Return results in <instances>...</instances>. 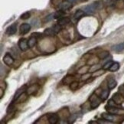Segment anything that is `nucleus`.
Listing matches in <instances>:
<instances>
[{"instance_id":"c85d7f7f","label":"nucleus","mask_w":124,"mask_h":124,"mask_svg":"<svg viewBox=\"0 0 124 124\" xmlns=\"http://www.w3.org/2000/svg\"><path fill=\"white\" fill-rule=\"evenodd\" d=\"M14 108H15V102H12L9 104V106L8 107L7 109V113H11L13 110H14Z\"/></svg>"},{"instance_id":"f704fd0d","label":"nucleus","mask_w":124,"mask_h":124,"mask_svg":"<svg viewBox=\"0 0 124 124\" xmlns=\"http://www.w3.org/2000/svg\"><path fill=\"white\" fill-rule=\"evenodd\" d=\"M32 36H35V38H41V34H40V33H33Z\"/></svg>"},{"instance_id":"e433bc0d","label":"nucleus","mask_w":124,"mask_h":124,"mask_svg":"<svg viewBox=\"0 0 124 124\" xmlns=\"http://www.w3.org/2000/svg\"><path fill=\"white\" fill-rule=\"evenodd\" d=\"M3 89L2 88H1V89H0V91H1V93H0V98H2L3 97V94H4V92H3Z\"/></svg>"},{"instance_id":"72a5a7b5","label":"nucleus","mask_w":124,"mask_h":124,"mask_svg":"<svg viewBox=\"0 0 124 124\" xmlns=\"http://www.w3.org/2000/svg\"><path fill=\"white\" fill-rule=\"evenodd\" d=\"M51 2L54 5H55V6H56V5H58V6H60L61 3L63 1H62V0H51Z\"/></svg>"},{"instance_id":"a211bd4d","label":"nucleus","mask_w":124,"mask_h":124,"mask_svg":"<svg viewBox=\"0 0 124 124\" xmlns=\"http://www.w3.org/2000/svg\"><path fill=\"white\" fill-rule=\"evenodd\" d=\"M98 96L101 97L102 101H105V100L107 99V97L109 96V90H101V91Z\"/></svg>"},{"instance_id":"f8f14e48","label":"nucleus","mask_w":124,"mask_h":124,"mask_svg":"<svg viewBox=\"0 0 124 124\" xmlns=\"http://www.w3.org/2000/svg\"><path fill=\"white\" fill-rule=\"evenodd\" d=\"M39 90V85H38V84H33V85L30 86L29 87L27 88L26 92L28 93V95H31V94H35Z\"/></svg>"},{"instance_id":"5701e85b","label":"nucleus","mask_w":124,"mask_h":124,"mask_svg":"<svg viewBox=\"0 0 124 124\" xmlns=\"http://www.w3.org/2000/svg\"><path fill=\"white\" fill-rule=\"evenodd\" d=\"M89 70H90V65H84L83 67H81L78 71V74H86V73H87L89 72Z\"/></svg>"},{"instance_id":"473e14b6","label":"nucleus","mask_w":124,"mask_h":124,"mask_svg":"<svg viewBox=\"0 0 124 124\" xmlns=\"http://www.w3.org/2000/svg\"><path fill=\"white\" fill-rule=\"evenodd\" d=\"M53 18H54V14H51V15H49L48 16H47V17L45 18V22H49V21H51Z\"/></svg>"},{"instance_id":"393cba45","label":"nucleus","mask_w":124,"mask_h":124,"mask_svg":"<svg viewBox=\"0 0 124 124\" xmlns=\"http://www.w3.org/2000/svg\"><path fill=\"white\" fill-rule=\"evenodd\" d=\"M120 68V64L117 63V62H113V65L111 66V68H109V70L111 72H115V71H117Z\"/></svg>"},{"instance_id":"2f4dec72","label":"nucleus","mask_w":124,"mask_h":124,"mask_svg":"<svg viewBox=\"0 0 124 124\" xmlns=\"http://www.w3.org/2000/svg\"><path fill=\"white\" fill-rule=\"evenodd\" d=\"M90 78V74L87 72V73H86V74H84V75L82 76V80H87V79H89Z\"/></svg>"},{"instance_id":"6e6552de","label":"nucleus","mask_w":124,"mask_h":124,"mask_svg":"<svg viewBox=\"0 0 124 124\" xmlns=\"http://www.w3.org/2000/svg\"><path fill=\"white\" fill-rule=\"evenodd\" d=\"M14 61H15V60H14L12 56L9 53H6V54H5V56L3 57V62L8 66L12 65L14 63Z\"/></svg>"},{"instance_id":"c756f323","label":"nucleus","mask_w":124,"mask_h":124,"mask_svg":"<svg viewBox=\"0 0 124 124\" xmlns=\"http://www.w3.org/2000/svg\"><path fill=\"white\" fill-rule=\"evenodd\" d=\"M52 28L54 29L55 34H58V33H59L61 31V26L60 25H58V24H57V25H54L53 27H52Z\"/></svg>"},{"instance_id":"c9c22d12","label":"nucleus","mask_w":124,"mask_h":124,"mask_svg":"<svg viewBox=\"0 0 124 124\" xmlns=\"http://www.w3.org/2000/svg\"><path fill=\"white\" fill-rule=\"evenodd\" d=\"M120 91L122 93V95L124 97V87L123 86H122L121 87H120Z\"/></svg>"},{"instance_id":"39448f33","label":"nucleus","mask_w":124,"mask_h":124,"mask_svg":"<svg viewBox=\"0 0 124 124\" xmlns=\"http://www.w3.org/2000/svg\"><path fill=\"white\" fill-rule=\"evenodd\" d=\"M106 109L107 111L109 113H112V114H115V115H120V112L122 111V109H120L117 107H113V106H108L106 107Z\"/></svg>"},{"instance_id":"1a4fd4ad","label":"nucleus","mask_w":124,"mask_h":124,"mask_svg":"<svg viewBox=\"0 0 124 124\" xmlns=\"http://www.w3.org/2000/svg\"><path fill=\"white\" fill-rule=\"evenodd\" d=\"M18 45L22 51H25L28 50V48H29V47H28V41L25 39H20L18 43Z\"/></svg>"},{"instance_id":"cd10ccee","label":"nucleus","mask_w":124,"mask_h":124,"mask_svg":"<svg viewBox=\"0 0 124 124\" xmlns=\"http://www.w3.org/2000/svg\"><path fill=\"white\" fill-rule=\"evenodd\" d=\"M113 61H107V63H105L104 65L102 67L103 70H109V68H111V66L113 65Z\"/></svg>"},{"instance_id":"bb28decb","label":"nucleus","mask_w":124,"mask_h":124,"mask_svg":"<svg viewBox=\"0 0 124 124\" xmlns=\"http://www.w3.org/2000/svg\"><path fill=\"white\" fill-rule=\"evenodd\" d=\"M78 86H79V82L76 81V80H74L73 82H71L70 84V89L72 90H76L78 88Z\"/></svg>"},{"instance_id":"4c0bfd02","label":"nucleus","mask_w":124,"mask_h":124,"mask_svg":"<svg viewBox=\"0 0 124 124\" xmlns=\"http://www.w3.org/2000/svg\"><path fill=\"white\" fill-rule=\"evenodd\" d=\"M68 1L70 2H71V3H74V2H75L78 1V0H68Z\"/></svg>"},{"instance_id":"0eeeda50","label":"nucleus","mask_w":124,"mask_h":124,"mask_svg":"<svg viewBox=\"0 0 124 124\" xmlns=\"http://www.w3.org/2000/svg\"><path fill=\"white\" fill-rule=\"evenodd\" d=\"M27 88H28V87H27V86H26V85H23L22 87H21L19 89H18V90H16V93H15V96H14V97H13L12 102L16 101V100L21 96V94H22L24 92H25V91H26V90H27Z\"/></svg>"},{"instance_id":"9b49d317","label":"nucleus","mask_w":124,"mask_h":124,"mask_svg":"<svg viewBox=\"0 0 124 124\" xmlns=\"http://www.w3.org/2000/svg\"><path fill=\"white\" fill-rule=\"evenodd\" d=\"M86 15V13L84 12V10H81V9H78V11H76V12L74 15V20L78 22L79 21L80 18H82L84 16Z\"/></svg>"},{"instance_id":"412c9836","label":"nucleus","mask_w":124,"mask_h":124,"mask_svg":"<svg viewBox=\"0 0 124 124\" xmlns=\"http://www.w3.org/2000/svg\"><path fill=\"white\" fill-rule=\"evenodd\" d=\"M43 34H44L45 35H46V36H54V35H56L54 29L52 28H46V29L44 31V32H43Z\"/></svg>"},{"instance_id":"9d476101","label":"nucleus","mask_w":124,"mask_h":124,"mask_svg":"<svg viewBox=\"0 0 124 124\" xmlns=\"http://www.w3.org/2000/svg\"><path fill=\"white\" fill-rule=\"evenodd\" d=\"M17 31V24L14 23L12 25H11L9 27H8L7 30H6V34L8 35H12L14 34H16Z\"/></svg>"},{"instance_id":"6ab92c4d","label":"nucleus","mask_w":124,"mask_h":124,"mask_svg":"<svg viewBox=\"0 0 124 124\" xmlns=\"http://www.w3.org/2000/svg\"><path fill=\"white\" fill-rule=\"evenodd\" d=\"M113 50L116 52H118V53L123 51H124V43H121V44H118V45H114L113 47Z\"/></svg>"},{"instance_id":"2eb2a0df","label":"nucleus","mask_w":124,"mask_h":124,"mask_svg":"<svg viewBox=\"0 0 124 124\" xmlns=\"http://www.w3.org/2000/svg\"><path fill=\"white\" fill-rule=\"evenodd\" d=\"M37 45V38H35V36H31L29 38V39L28 40V45L29 48H31V47H35Z\"/></svg>"},{"instance_id":"f257e3e1","label":"nucleus","mask_w":124,"mask_h":124,"mask_svg":"<svg viewBox=\"0 0 124 124\" xmlns=\"http://www.w3.org/2000/svg\"><path fill=\"white\" fill-rule=\"evenodd\" d=\"M102 6H103L102 3L101 2L97 1L90 5H88L87 6H85L84 8V11L87 15H91V14H93L97 10H98V9L101 8Z\"/></svg>"},{"instance_id":"20e7f679","label":"nucleus","mask_w":124,"mask_h":124,"mask_svg":"<svg viewBox=\"0 0 124 124\" xmlns=\"http://www.w3.org/2000/svg\"><path fill=\"white\" fill-rule=\"evenodd\" d=\"M30 30H31V25L29 24H27V23L22 24L19 27V33L22 35L27 34V33L30 31Z\"/></svg>"},{"instance_id":"f3484780","label":"nucleus","mask_w":124,"mask_h":124,"mask_svg":"<svg viewBox=\"0 0 124 124\" xmlns=\"http://www.w3.org/2000/svg\"><path fill=\"white\" fill-rule=\"evenodd\" d=\"M113 100L114 101V102H115L116 103H117L118 105L120 104L123 102V95L122 94H119L118 93H115L113 95Z\"/></svg>"},{"instance_id":"dca6fc26","label":"nucleus","mask_w":124,"mask_h":124,"mask_svg":"<svg viewBox=\"0 0 124 124\" xmlns=\"http://www.w3.org/2000/svg\"><path fill=\"white\" fill-rule=\"evenodd\" d=\"M70 22V18L68 17H61L60 18H58V24L60 25L61 26H63V25H66L69 24Z\"/></svg>"},{"instance_id":"aec40b11","label":"nucleus","mask_w":124,"mask_h":124,"mask_svg":"<svg viewBox=\"0 0 124 124\" xmlns=\"http://www.w3.org/2000/svg\"><path fill=\"white\" fill-rule=\"evenodd\" d=\"M28 93L25 91V92H24L22 94H21V96L18 97L17 100H16V102L18 103H23V102H25L27 98H28Z\"/></svg>"},{"instance_id":"58836bf2","label":"nucleus","mask_w":124,"mask_h":124,"mask_svg":"<svg viewBox=\"0 0 124 124\" xmlns=\"http://www.w3.org/2000/svg\"><path fill=\"white\" fill-rule=\"evenodd\" d=\"M123 87H124V85H123Z\"/></svg>"},{"instance_id":"423d86ee","label":"nucleus","mask_w":124,"mask_h":124,"mask_svg":"<svg viewBox=\"0 0 124 124\" xmlns=\"http://www.w3.org/2000/svg\"><path fill=\"white\" fill-rule=\"evenodd\" d=\"M116 115L115 114H112V113H102L101 114V116L103 120H107V121H109V122H114L116 120Z\"/></svg>"},{"instance_id":"a878e982","label":"nucleus","mask_w":124,"mask_h":124,"mask_svg":"<svg viewBox=\"0 0 124 124\" xmlns=\"http://www.w3.org/2000/svg\"><path fill=\"white\" fill-rule=\"evenodd\" d=\"M64 15V11L62 10V9H60L59 11L56 12L54 14V18H60L61 17H63Z\"/></svg>"},{"instance_id":"f03ea898","label":"nucleus","mask_w":124,"mask_h":124,"mask_svg":"<svg viewBox=\"0 0 124 124\" xmlns=\"http://www.w3.org/2000/svg\"><path fill=\"white\" fill-rule=\"evenodd\" d=\"M90 107L92 109H96L100 106V104L102 102V100L97 94L96 95L93 94L90 97Z\"/></svg>"},{"instance_id":"7ed1b4c3","label":"nucleus","mask_w":124,"mask_h":124,"mask_svg":"<svg viewBox=\"0 0 124 124\" xmlns=\"http://www.w3.org/2000/svg\"><path fill=\"white\" fill-rule=\"evenodd\" d=\"M47 120H48L49 123L51 124H56L59 122L60 120V117L58 114H55V113H49L47 114Z\"/></svg>"},{"instance_id":"b1692460","label":"nucleus","mask_w":124,"mask_h":124,"mask_svg":"<svg viewBox=\"0 0 124 124\" xmlns=\"http://www.w3.org/2000/svg\"><path fill=\"white\" fill-rule=\"evenodd\" d=\"M108 56H109V52L107 51H101L97 54V58L99 59H102V60H104L105 58H107Z\"/></svg>"},{"instance_id":"4be33fe9","label":"nucleus","mask_w":124,"mask_h":124,"mask_svg":"<svg viewBox=\"0 0 124 124\" xmlns=\"http://www.w3.org/2000/svg\"><path fill=\"white\" fill-rule=\"evenodd\" d=\"M74 80V76H70V75H68L63 79V83L64 84H70L71 82H73Z\"/></svg>"},{"instance_id":"7c9ffc66","label":"nucleus","mask_w":124,"mask_h":124,"mask_svg":"<svg viewBox=\"0 0 124 124\" xmlns=\"http://www.w3.org/2000/svg\"><path fill=\"white\" fill-rule=\"evenodd\" d=\"M31 16V14L30 12H25V13H23L22 15L21 16V18L23 20H26V19H28V18H30Z\"/></svg>"},{"instance_id":"ddd939ff","label":"nucleus","mask_w":124,"mask_h":124,"mask_svg":"<svg viewBox=\"0 0 124 124\" xmlns=\"http://www.w3.org/2000/svg\"><path fill=\"white\" fill-rule=\"evenodd\" d=\"M59 7L61 9H62V10H64V11L68 10V9H70L71 7H72V3L68 2V0H67L65 2H62L59 6Z\"/></svg>"},{"instance_id":"4468645a","label":"nucleus","mask_w":124,"mask_h":124,"mask_svg":"<svg viewBox=\"0 0 124 124\" xmlns=\"http://www.w3.org/2000/svg\"><path fill=\"white\" fill-rule=\"evenodd\" d=\"M117 85V82L116 80L113 78H110L108 79V81H107V87L109 90H112L113 88H115Z\"/></svg>"}]
</instances>
